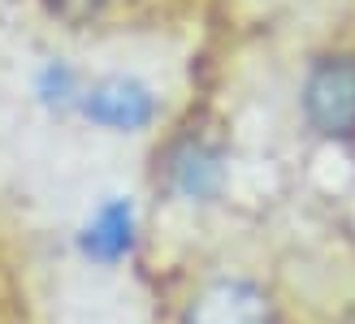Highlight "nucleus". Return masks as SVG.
<instances>
[{"mask_svg": "<svg viewBox=\"0 0 355 324\" xmlns=\"http://www.w3.org/2000/svg\"><path fill=\"white\" fill-rule=\"evenodd\" d=\"M299 108L316 138L351 147L355 143V57L329 52L316 57L299 87Z\"/></svg>", "mask_w": 355, "mask_h": 324, "instance_id": "nucleus-1", "label": "nucleus"}, {"mask_svg": "<svg viewBox=\"0 0 355 324\" xmlns=\"http://www.w3.org/2000/svg\"><path fill=\"white\" fill-rule=\"evenodd\" d=\"M230 177V156L208 134H182L156 156V182L178 204H217Z\"/></svg>", "mask_w": 355, "mask_h": 324, "instance_id": "nucleus-2", "label": "nucleus"}, {"mask_svg": "<svg viewBox=\"0 0 355 324\" xmlns=\"http://www.w3.org/2000/svg\"><path fill=\"white\" fill-rule=\"evenodd\" d=\"M178 324H282L277 303L247 277H212L187 298Z\"/></svg>", "mask_w": 355, "mask_h": 324, "instance_id": "nucleus-3", "label": "nucleus"}, {"mask_svg": "<svg viewBox=\"0 0 355 324\" xmlns=\"http://www.w3.org/2000/svg\"><path fill=\"white\" fill-rule=\"evenodd\" d=\"M83 117L104 125V130H117V134H135V130H148L156 121V96L152 87H144L139 78L126 74H113V78H100L83 91Z\"/></svg>", "mask_w": 355, "mask_h": 324, "instance_id": "nucleus-4", "label": "nucleus"}, {"mask_svg": "<svg viewBox=\"0 0 355 324\" xmlns=\"http://www.w3.org/2000/svg\"><path fill=\"white\" fill-rule=\"evenodd\" d=\"M139 238V216L126 199H104L78 233V251L96 264H117L135 251Z\"/></svg>", "mask_w": 355, "mask_h": 324, "instance_id": "nucleus-5", "label": "nucleus"}, {"mask_svg": "<svg viewBox=\"0 0 355 324\" xmlns=\"http://www.w3.org/2000/svg\"><path fill=\"white\" fill-rule=\"evenodd\" d=\"M83 91L87 87H78V78H74V69H65V65H57L52 61L48 69H44V82H40V96L48 100V104H57V108H65V104H83Z\"/></svg>", "mask_w": 355, "mask_h": 324, "instance_id": "nucleus-6", "label": "nucleus"}, {"mask_svg": "<svg viewBox=\"0 0 355 324\" xmlns=\"http://www.w3.org/2000/svg\"><path fill=\"white\" fill-rule=\"evenodd\" d=\"M104 5H109V0H44V9H48L52 17H61V22H69V26L92 22Z\"/></svg>", "mask_w": 355, "mask_h": 324, "instance_id": "nucleus-7", "label": "nucleus"}]
</instances>
